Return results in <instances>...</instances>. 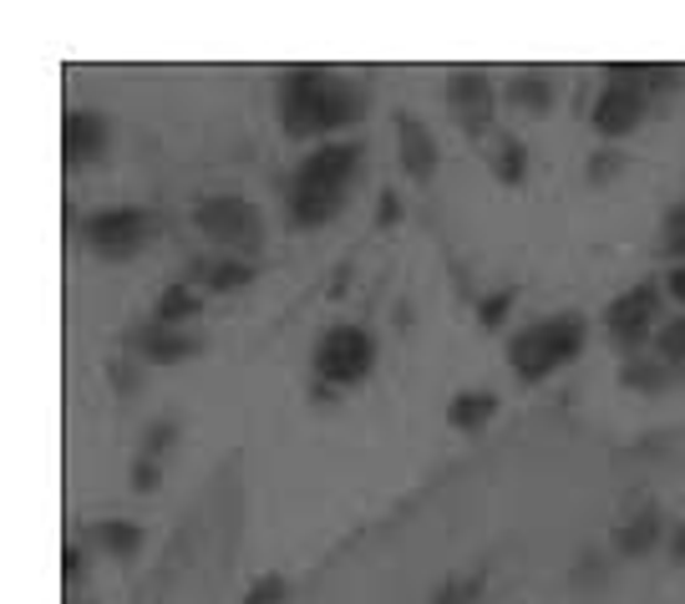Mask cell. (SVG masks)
Returning <instances> with one entry per match:
<instances>
[{"label": "cell", "instance_id": "cell-8", "mask_svg": "<svg viewBox=\"0 0 685 604\" xmlns=\"http://www.w3.org/2000/svg\"><path fill=\"white\" fill-rule=\"evenodd\" d=\"M447 108L468 133H488L498 117V92L482 72H452L447 76Z\"/></svg>", "mask_w": 685, "mask_h": 604}, {"label": "cell", "instance_id": "cell-26", "mask_svg": "<svg viewBox=\"0 0 685 604\" xmlns=\"http://www.w3.org/2000/svg\"><path fill=\"white\" fill-rule=\"evenodd\" d=\"M685 82V66H675V61H665V66H650V92L661 98V92H675V86Z\"/></svg>", "mask_w": 685, "mask_h": 604}, {"label": "cell", "instance_id": "cell-25", "mask_svg": "<svg viewBox=\"0 0 685 604\" xmlns=\"http://www.w3.org/2000/svg\"><path fill=\"white\" fill-rule=\"evenodd\" d=\"M285 594H289V584L279 580V574H265V580H259L249 594H244V604H279Z\"/></svg>", "mask_w": 685, "mask_h": 604}, {"label": "cell", "instance_id": "cell-2", "mask_svg": "<svg viewBox=\"0 0 685 604\" xmlns=\"http://www.w3.org/2000/svg\"><path fill=\"white\" fill-rule=\"evenodd\" d=\"M356 163H361V147L356 143H325L320 153H310L289 178V218L300 229L315 224H330L346 204V188L356 178Z\"/></svg>", "mask_w": 685, "mask_h": 604}, {"label": "cell", "instance_id": "cell-23", "mask_svg": "<svg viewBox=\"0 0 685 604\" xmlns=\"http://www.w3.org/2000/svg\"><path fill=\"white\" fill-rule=\"evenodd\" d=\"M661 234H665V254H681L685 259V204H675L671 214H665V224H661Z\"/></svg>", "mask_w": 685, "mask_h": 604}, {"label": "cell", "instance_id": "cell-11", "mask_svg": "<svg viewBox=\"0 0 685 604\" xmlns=\"http://www.w3.org/2000/svg\"><path fill=\"white\" fill-rule=\"evenodd\" d=\"M127 346H133L137 356H147V361H163V366H178L188 361V356H198V346L204 340L188 336V330H173V326H137L133 336H127Z\"/></svg>", "mask_w": 685, "mask_h": 604}, {"label": "cell", "instance_id": "cell-7", "mask_svg": "<svg viewBox=\"0 0 685 604\" xmlns=\"http://www.w3.org/2000/svg\"><path fill=\"white\" fill-rule=\"evenodd\" d=\"M655 315H661V290H655V285H635V290H625L620 300H610L604 326H610L614 346L635 351V346H645L650 330H655Z\"/></svg>", "mask_w": 685, "mask_h": 604}, {"label": "cell", "instance_id": "cell-13", "mask_svg": "<svg viewBox=\"0 0 685 604\" xmlns=\"http://www.w3.org/2000/svg\"><path fill=\"white\" fill-rule=\"evenodd\" d=\"M655 539H661V508H640L635 519L614 529V554L640 559V554L655 549Z\"/></svg>", "mask_w": 685, "mask_h": 604}, {"label": "cell", "instance_id": "cell-3", "mask_svg": "<svg viewBox=\"0 0 685 604\" xmlns=\"http://www.w3.org/2000/svg\"><path fill=\"white\" fill-rule=\"evenodd\" d=\"M579 351H584V315H549V320L508 340V361H513L518 381H543L549 371L574 361Z\"/></svg>", "mask_w": 685, "mask_h": 604}, {"label": "cell", "instance_id": "cell-20", "mask_svg": "<svg viewBox=\"0 0 685 604\" xmlns=\"http://www.w3.org/2000/svg\"><path fill=\"white\" fill-rule=\"evenodd\" d=\"M625 387H635V391H665V387H671V371H665V366H655V361H630L625 366Z\"/></svg>", "mask_w": 685, "mask_h": 604}, {"label": "cell", "instance_id": "cell-1", "mask_svg": "<svg viewBox=\"0 0 685 604\" xmlns=\"http://www.w3.org/2000/svg\"><path fill=\"white\" fill-rule=\"evenodd\" d=\"M366 86L350 82L340 72H320V66H295L279 82V122L289 137H315L330 127H346L366 112Z\"/></svg>", "mask_w": 685, "mask_h": 604}, {"label": "cell", "instance_id": "cell-10", "mask_svg": "<svg viewBox=\"0 0 685 604\" xmlns=\"http://www.w3.org/2000/svg\"><path fill=\"white\" fill-rule=\"evenodd\" d=\"M61 153H67V168H82V163H96L108 153V122L102 112H67L61 122Z\"/></svg>", "mask_w": 685, "mask_h": 604}, {"label": "cell", "instance_id": "cell-16", "mask_svg": "<svg viewBox=\"0 0 685 604\" xmlns=\"http://www.w3.org/2000/svg\"><path fill=\"white\" fill-rule=\"evenodd\" d=\"M493 411H498L493 391H462V397H452V407H447V422H452L457 432H478L482 422H493Z\"/></svg>", "mask_w": 685, "mask_h": 604}, {"label": "cell", "instance_id": "cell-17", "mask_svg": "<svg viewBox=\"0 0 685 604\" xmlns=\"http://www.w3.org/2000/svg\"><path fill=\"white\" fill-rule=\"evenodd\" d=\"M188 315H198V295H193L188 285H168V290L157 295V310H153L157 326H173V330H178Z\"/></svg>", "mask_w": 685, "mask_h": 604}, {"label": "cell", "instance_id": "cell-31", "mask_svg": "<svg viewBox=\"0 0 685 604\" xmlns=\"http://www.w3.org/2000/svg\"><path fill=\"white\" fill-rule=\"evenodd\" d=\"M61 559H67V564H61V569H67V580H76V569H82V554H76V549H67Z\"/></svg>", "mask_w": 685, "mask_h": 604}, {"label": "cell", "instance_id": "cell-30", "mask_svg": "<svg viewBox=\"0 0 685 604\" xmlns=\"http://www.w3.org/2000/svg\"><path fill=\"white\" fill-rule=\"evenodd\" d=\"M671 295L685 305V265H681V269H671Z\"/></svg>", "mask_w": 685, "mask_h": 604}, {"label": "cell", "instance_id": "cell-28", "mask_svg": "<svg viewBox=\"0 0 685 604\" xmlns=\"http://www.w3.org/2000/svg\"><path fill=\"white\" fill-rule=\"evenodd\" d=\"M610 173H620V157L600 153V157H594V178H610Z\"/></svg>", "mask_w": 685, "mask_h": 604}, {"label": "cell", "instance_id": "cell-12", "mask_svg": "<svg viewBox=\"0 0 685 604\" xmlns=\"http://www.w3.org/2000/svg\"><path fill=\"white\" fill-rule=\"evenodd\" d=\"M397 143H401V168H407L411 183H427L437 173V143L427 133V122L401 112L397 117Z\"/></svg>", "mask_w": 685, "mask_h": 604}, {"label": "cell", "instance_id": "cell-6", "mask_svg": "<svg viewBox=\"0 0 685 604\" xmlns=\"http://www.w3.org/2000/svg\"><path fill=\"white\" fill-rule=\"evenodd\" d=\"M147 239H153V218L143 208H102L86 218V244L102 259H133Z\"/></svg>", "mask_w": 685, "mask_h": 604}, {"label": "cell", "instance_id": "cell-18", "mask_svg": "<svg viewBox=\"0 0 685 604\" xmlns=\"http://www.w3.org/2000/svg\"><path fill=\"white\" fill-rule=\"evenodd\" d=\"M198 275H204L208 290L228 295V290H244V285L254 279V269L244 265V259H218V265H198Z\"/></svg>", "mask_w": 685, "mask_h": 604}, {"label": "cell", "instance_id": "cell-32", "mask_svg": "<svg viewBox=\"0 0 685 604\" xmlns=\"http://www.w3.org/2000/svg\"><path fill=\"white\" fill-rule=\"evenodd\" d=\"M675 559H685V529L675 533Z\"/></svg>", "mask_w": 685, "mask_h": 604}, {"label": "cell", "instance_id": "cell-5", "mask_svg": "<svg viewBox=\"0 0 685 604\" xmlns=\"http://www.w3.org/2000/svg\"><path fill=\"white\" fill-rule=\"evenodd\" d=\"M371 366H376V340L361 326H330L315 340V371L330 387L361 381V376H371Z\"/></svg>", "mask_w": 685, "mask_h": 604}, {"label": "cell", "instance_id": "cell-4", "mask_svg": "<svg viewBox=\"0 0 685 604\" xmlns=\"http://www.w3.org/2000/svg\"><path fill=\"white\" fill-rule=\"evenodd\" d=\"M193 224L208 244H228V249H259L265 239V218L259 208H249L239 194H214L193 208Z\"/></svg>", "mask_w": 685, "mask_h": 604}, {"label": "cell", "instance_id": "cell-14", "mask_svg": "<svg viewBox=\"0 0 685 604\" xmlns=\"http://www.w3.org/2000/svg\"><path fill=\"white\" fill-rule=\"evenodd\" d=\"M86 539H92L102 554H112V559H133L137 544H143V529H137V523H122V519H102V523H92V529H86Z\"/></svg>", "mask_w": 685, "mask_h": 604}, {"label": "cell", "instance_id": "cell-27", "mask_svg": "<svg viewBox=\"0 0 685 604\" xmlns=\"http://www.w3.org/2000/svg\"><path fill=\"white\" fill-rule=\"evenodd\" d=\"M133 488H137V493H153V488H157V468H153V458H143V462L133 468Z\"/></svg>", "mask_w": 685, "mask_h": 604}, {"label": "cell", "instance_id": "cell-9", "mask_svg": "<svg viewBox=\"0 0 685 604\" xmlns=\"http://www.w3.org/2000/svg\"><path fill=\"white\" fill-rule=\"evenodd\" d=\"M640 122H645V92L640 86H620V82L604 86L600 102H594V127L604 137H625V133H635Z\"/></svg>", "mask_w": 685, "mask_h": 604}, {"label": "cell", "instance_id": "cell-22", "mask_svg": "<svg viewBox=\"0 0 685 604\" xmlns=\"http://www.w3.org/2000/svg\"><path fill=\"white\" fill-rule=\"evenodd\" d=\"M478 594H482V574H472V580H452V584H442L432 604H472Z\"/></svg>", "mask_w": 685, "mask_h": 604}, {"label": "cell", "instance_id": "cell-29", "mask_svg": "<svg viewBox=\"0 0 685 604\" xmlns=\"http://www.w3.org/2000/svg\"><path fill=\"white\" fill-rule=\"evenodd\" d=\"M168 437H173V427H153V432H147V452H163Z\"/></svg>", "mask_w": 685, "mask_h": 604}, {"label": "cell", "instance_id": "cell-19", "mask_svg": "<svg viewBox=\"0 0 685 604\" xmlns=\"http://www.w3.org/2000/svg\"><path fill=\"white\" fill-rule=\"evenodd\" d=\"M523 168H529V153H523V143L518 137H503L493 153V173L503 183H523Z\"/></svg>", "mask_w": 685, "mask_h": 604}, {"label": "cell", "instance_id": "cell-24", "mask_svg": "<svg viewBox=\"0 0 685 604\" xmlns=\"http://www.w3.org/2000/svg\"><path fill=\"white\" fill-rule=\"evenodd\" d=\"M508 305H513V290L488 295V300L478 305V320H482V326H488V330H493V326H503V320H508Z\"/></svg>", "mask_w": 685, "mask_h": 604}, {"label": "cell", "instance_id": "cell-15", "mask_svg": "<svg viewBox=\"0 0 685 604\" xmlns=\"http://www.w3.org/2000/svg\"><path fill=\"white\" fill-rule=\"evenodd\" d=\"M508 102H513L518 112H529V117H543V112L553 108V82L543 72H518L513 82H508Z\"/></svg>", "mask_w": 685, "mask_h": 604}, {"label": "cell", "instance_id": "cell-21", "mask_svg": "<svg viewBox=\"0 0 685 604\" xmlns=\"http://www.w3.org/2000/svg\"><path fill=\"white\" fill-rule=\"evenodd\" d=\"M655 351L665 361H685V315H671L661 330H655Z\"/></svg>", "mask_w": 685, "mask_h": 604}]
</instances>
